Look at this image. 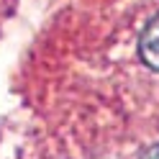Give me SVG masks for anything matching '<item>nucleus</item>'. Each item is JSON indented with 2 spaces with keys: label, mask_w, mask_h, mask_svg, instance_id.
<instances>
[{
  "label": "nucleus",
  "mask_w": 159,
  "mask_h": 159,
  "mask_svg": "<svg viewBox=\"0 0 159 159\" xmlns=\"http://www.w3.org/2000/svg\"><path fill=\"white\" fill-rule=\"evenodd\" d=\"M139 159H159V144H154V146H149L146 152L139 157Z\"/></svg>",
  "instance_id": "2"
},
{
  "label": "nucleus",
  "mask_w": 159,
  "mask_h": 159,
  "mask_svg": "<svg viewBox=\"0 0 159 159\" xmlns=\"http://www.w3.org/2000/svg\"><path fill=\"white\" fill-rule=\"evenodd\" d=\"M139 54L149 69L159 72V16H154L144 26L141 36H139Z\"/></svg>",
  "instance_id": "1"
}]
</instances>
